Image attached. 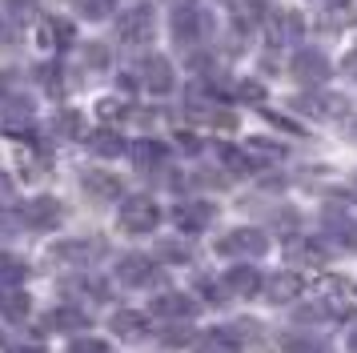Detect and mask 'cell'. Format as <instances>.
Segmentation results:
<instances>
[{
	"mask_svg": "<svg viewBox=\"0 0 357 353\" xmlns=\"http://www.w3.org/2000/svg\"><path fill=\"white\" fill-rule=\"evenodd\" d=\"M317 301H321L325 317H333V321L357 317V285L349 277H337V273L321 277L317 281Z\"/></svg>",
	"mask_w": 357,
	"mask_h": 353,
	"instance_id": "1",
	"label": "cell"
},
{
	"mask_svg": "<svg viewBox=\"0 0 357 353\" xmlns=\"http://www.w3.org/2000/svg\"><path fill=\"white\" fill-rule=\"evenodd\" d=\"M169 29H173V40H177V45H201L213 32V16L205 13L201 4H185V8L173 13Z\"/></svg>",
	"mask_w": 357,
	"mask_h": 353,
	"instance_id": "2",
	"label": "cell"
},
{
	"mask_svg": "<svg viewBox=\"0 0 357 353\" xmlns=\"http://www.w3.org/2000/svg\"><path fill=\"white\" fill-rule=\"evenodd\" d=\"M321 237H329L337 249L357 253V221H354V213L341 209V205H325L321 209Z\"/></svg>",
	"mask_w": 357,
	"mask_h": 353,
	"instance_id": "3",
	"label": "cell"
},
{
	"mask_svg": "<svg viewBox=\"0 0 357 353\" xmlns=\"http://www.w3.org/2000/svg\"><path fill=\"white\" fill-rule=\"evenodd\" d=\"M116 36H121L125 45H132V48L149 45V40L157 36V16H153V8H149V4L129 8V13L116 20Z\"/></svg>",
	"mask_w": 357,
	"mask_h": 353,
	"instance_id": "4",
	"label": "cell"
},
{
	"mask_svg": "<svg viewBox=\"0 0 357 353\" xmlns=\"http://www.w3.org/2000/svg\"><path fill=\"white\" fill-rule=\"evenodd\" d=\"M161 225V209L153 197H129L121 205V229L125 233H153Z\"/></svg>",
	"mask_w": 357,
	"mask_h": 353,
	"instance_id": "5",
	"label": "cell"
},
{
	"mask_svg": "<svg viewBox=\"0 0 357 353\" xmlns=\"http://www.w3.org/2000/svg\"><path fill=\"white\" fill-rule=\"evenodd\" d=\"M293 109L305 112V117L337 121V117L349 112V96H341V93H301V96H293Z\"/></svg>",
	"mask_w": 357,
	"mask_h": 353,
	"instance_id": "6",
	"label": "cell"
},
{
	"mask_svg": "<svg viewBox=\"0 0 357 353\" xmlns=\"http://www.w3.org/2000/svg\"><path fill=\"white\" fill-rule=\"evenodd\" d=\"M269 249V237L261 233V229H233V233H225V237L217 241V253L221 257H261Z\"/></svg>",
	"mask_w": 357,
	"mask_h": 353,
	"instance_id": "7",
	"label": "cell"
},
{
	"mask_svg": "<svg viewBox=\"0 0 357 353\" xmlns=\"http://www.w3.org/2000/svg\"><path fill=\"white\" fill-rule=\"evenodd\" d=\"M293 80H301V84H325V80L333 77V64L325 61L321 48H301L289 64Z\"/></svg>",
	"mask_w": 357,
	"mask_h": 353,
	"instance_id": "8",
	"label": "cell"
},
{
	"mask_svg": "<svg viewBox=\"0 0 357 353\" xmlns=\"http://www.w3.org/2000/svg\"><path fill=\"white\" fill-rule=\"evenodd\" d=\"M100 253H105L100 241H61V245H52V257L73 265V269H89Z\"/></svg>",
	"mask_w": 357,
	"mask_h": 353,
	"instance_id": "9",
	"label": "cell"
},
{
	"mask_svg": "<svg viewBox=\"0 0 357 353\" xmlns=\"http://www.w3.org/2000/svg\"><path fill=\"white\" fill-rule=\"evenodd\" d=\"M213 217H217V209L209 201H185V205L173 209V221H177L181 233H205L213 225Z\"/></svg>",
	"mask_w": 357,
	"mask_h": 353,
	"instance_id": "10",
	"label": "cell"
},
{
	"mask_svg": "<svg viewBox=\"0 0 357 353\" xmlns=\"http://www.w3.org/2000/svg\"><path fill=\"white\" fill-rule=\"evenodd\" d=\"M61 217H65V209H61V201L56 197H33L29 205H24V225L29 229H56L61 225Z\"/></svg>",
	"mask_w": 357,
	"mask_h": 353,
	"instance_id": "11",
	"label": "cell"
},
{
	"mask_svg": "<svg viewBox=\"0 0 357 353\" xmlns=\"http://www.w3.org/2000/svg\"><path fill=\"white\" fill-rule=\"evenodd\" d=\"M141 80H145V89L153 96L173 93V84H177V77H173V64L165 61V57H145V61H141Z\"/></svg>",
	"mask_w": 357,
	"mask_h": 353,
	"instance_id": "12",
	"label": "cell"
},
{
	"mask_svg": "<svg viewBox=\"0 0 357 353\" xmlns=\"http://www.w3.org/2000/svg\"><path fill=\"white\" fill-rule=\"evenodd\" d=\"M116 277L129 289H141V285H153V281H157V265H153L145 253H129V257H121Z\"/></svg>",
	"mask_w": 357,
	"mask_h": 353,
	"instance_id": "13",
	"label": "cell"
},
{
	"mask_svg": "<svg viewBox=\"0 0 357 353\" xmlns=\"http://www.w3.org/2000/svg\"><path fill=\"white\" fill-rule=\"evenodd\" d=\"M301 289H305V281H301L297 273H293V269H281V273H273V277L265 281V297H269L273 305H289L293 297L301 293Z\"/></svg>",
	"mask_w": 357,
	"mask_h": 353,
	"instance_id": "14",
	"label": "cell"
},
{
	"mask_svg": "<svg viewBox=\"0 0 357 353\" xmlns=\"http://www.w3.org/2000/svg\"><path fill=\"white\" fill-rule=\"evenodd\" d=\"M109 329H113L116 337H125V341H145V337L153 333V329H149V317L145 313H137V309H121V313H113Z\"/></svg>",
	"mask_w": 357,
	"mask_h": 353,
	"instance_id": "15",
	"label": "cell"
},
{
	"mask_svg": "<svg viewBox=\"0 0 357 353\" xmlns=\"http://www.w3.org/2000/svg\"><path fill=\"white\" fill-rule=\"evenodd\" d=\"M153 313L165 321H185L197 313V301L189 297V293H161L157 301H153Z\"/></svg>",
	"mask_w": 357,
	"mask_h": 353,
	"instance_id": "16",
	"label": "cell"
},
{
	"mask_svg": "<svg viewBox=\"0 0 357 353\" xmlns=\"http://www.w3.org/2000/svg\"><path fill=\"white\" fill-rule=\"evenodd\" d=\"M81 185H84V193H89V197H97V201H116L121 189H125L113 173H100V169H89V173L81 176Z\"/></svg>",
	"mask_w": 357,
	"mask_h": 353,
	"instance_id": "17",
	"label": "cell"
},
{
	"mask_svg": "<svg viewBox=\"0 0 357 353\" xmlns=\"http://www.w3.org/2000/svg\"><path fill=\"white\" fill-rule=\"evenodd\" d=\"M225 293H233V297H253L265 281H261V273L257 269H249V265H237V269H229L225 273Z\"/></svg>",
	"mask_w": 357,
	"mask_h": 353,
	"instance_id": "18",
	"label": "cell"
},
{
	"mask_svg": "<svg viewBox=\"0 0 357 353\" xmlns=\"http://www.w3.org/2000/svg\"><path fill=\"white\" fill-rule=\"evenodd\" d=\"M301 29H305L301 13H277L273 20H269V45H289V40H301Z\"/></svg>",
	"mask_w": 357,
	"mask_h": 353,
	"instance_id": "19",
	"label": "cell"
},
{
	"mask_svg": "<svg viewBox=\"0 0 357 353\" xmlns=\"http://www.w3.org/2000/svg\"><path fill=\"white\" fill-rule=\"evenodd\" d=\"M129 157L137 160V169H141V173H149V169H161V160L169 157V149H165L161 141L145 137V141H132L129 144Z\"/></svg>",
	"mask_w": 357,
	"mask_h": 353,
	"instance_id": "20",
	"label": "cell"
},
{
	"mask_svg": "<svg viewBox=\"0 0 357 353\" xmlns=\"http://www.w3.org/2000/svg\"><path fill=\"white\" fill-rule=\"evenodd\" d=\"M49 325L65 329V333H84V329H89V313L77 309V305H61V309H52Z\"/></svg>",
	"mask_w": 357,
	"mask_h": 353,
	"instance_id": "21",
	"label": "cell"
},
{
	"mask_svg": "<svg viewBox=\"0 0 357 353\" xmlns=\"http://www.w3.org/2000/svg\"><path fill=\"white\" fill-rule=\"evenodd\" d=\"M40 40H45V45H52V48H68L73 45V24H68V20H61V16H45V20H40Z\"/></svg>",
	"mask_w": 357,
	"mask_h": 353,
	"instance_id": "22",
	"label": "cell"
},
{
	"mask_svg": "<svg viewBox=\"0 0 357 353\" xmlns=\"http://www.w3.org/2000/svg\"><path fill=\"white\" fill-rule=\"evenodd\" d=\"M89 149H93L97 157H121V153H129V144L121 141V133H113V128H97V133L89 137Z\"/></svg>",
	"mask_w": 357,
	"mask_h": 353,
	"instance_id": "23",
	"label": "cell"
},
{
	"mask_svg": "<svg viewBox=\"0 0 357 353\" xmlns=\"http://www.w3.org/2000/svg\"><path fill=\"white\" fill-rule=\"evenodd\" d=\"M29 309H33V305H29V297H24L17 285L0 289V313H4L8 321H24L29 317Z\"/></svg>",
	"mask_w": 357,
	"mask_h": 353,
	"instance_id": "24",
	"label": "cell"
},
{
	"mask_svg": "<svg viewBox=\"0 0 357 353\" xmlns=\"http://www.w3.org/2000/svg\"><path fill=\"white\" fill-rule=\"evenodd\" d=\"M221 160H225V169H233V173H257L261 160H253V153L249 149H237V144H221Z\"/></svg>",
	"mask_w": 357,
	"mask_h": 353,
	"instance_id": "25",
	"label": "cell"
},
{
	"mask_svg": "<svg viewBox=\"0 0 357 353\" xmlns=\"http://www.w3.org/2000/svg\"><path fill=\"white\" fill-rule=\"evenodd\" d=\"M29 277V261L17 253H0V285H20Z\"/></svg>",
	"mask_w": 357,
	"mask_h": 353,
	"instance_id": "26",
	"label": "cell"
},
{
	"mask_svg": "<svg viewBox=\"0 0 357 353\" xmlns=\"http://www.w3.org/2000/svg\"><path fill=\"white\" fill-rule=\"evenodd\" d=\"M281 353H325V341H317V337H309V333H285Z\"/></svg>",
	"mask_w": 357,
	"mask_h": 353,
	"instance_id": "27",
	"label": "cell"
},
{
	"mask_svg": "<svg viewBox=\"0 0 357 353\" xmlns=\"http://www.w3.org/2000/svg\"><path fill=\"white\" fill-rule=\"evenodd\" d=\"M52 125H56V133H61V137H73V141H77V137H84V117L77 109L56 112V121H52Z\"/></svg>",
	"mask_w": 357,
	"mask_h": 353,
	"instance_id": "28",
	"label": "cell"
},
{
	"mask_svg": "<svg viewBox=\"0 0 357 353\" xmlns=\"http://www.w3.org/2000/svg\"><path fill=\"white\" fill-rule=\"evenodd\" d=\"M73 8L81 16H89V20H105V16H113L116 0H73Z\"/></svg>",
	"mask_w": 357,
	"mask_h": 353,
	"instance_id": "29",
	"label": "cell"
},
{
	"mask_svg": "<svg viewBox=\"0 0 357 353\" xmlns=\"http://www.w3.org/2000/svg\"><path fill=\"white\" fill-rule=\"evenodd\" d=\"M293 261H305V265H321L325 261V245H313V241H297L289 249Z\"/></svg>",
	"mask_w": 357,
	"mask_h": 353,
	"instance_id": "30",
	"label": "cell"
},
{
	"mask_svg": "<svg viewBox=\"0 0 357 353\" xmlns=\"http://www.w3.org/2000/svg\"><path fill=\"white\" fill-rule=\"evenodd\" d=\"M97 117L100 121H116V117H129V96H109L97 105Z\"/></svg>",
	"mask_w": 357,
	"mask_h": 353,
	"instance_id": "31",
	"label": "cell"
},
{
	"mask_svg": "<svg viewBox=\"0 0 357 353\" xmlns=\"http://www.w3.org/2000/svg\"><path fill=\"white\" fill-rule=\"evenodd\" d=\"M161 341H165V345H193L197 329H189V325H169V329L161 333Z\"/></svg>",
	"mask_w": 357,
	"mask_h": 353,
	"instance_id": "32",
	"label": "cell"
},
{
	"mask_svg": "<svg viewBox=\"0 0 357 353\" xmlns=\"http://www.w3.org/2000/svg\"><path fill=\"white\" fill-rule=\"evenodd\" d=\"M249 153H253V157H265V160H281L285 157V144H273V141H249Z\"/></svg>",
	"mask_w": 357,
	"mask_h": 353,
	"instance_id": "33",
	"label": "cell"
},
{
	"mask_svg": "<svg viewBox=\"0 0 357 353\" xmlns=\"http://www.w3.org/2000/svg\"><path fill=\"white\" fill-rule=\"evenodd\" d=\"M81 57H84V64H89V68H109V48L105 45H84L81 48Z\"/></svg>",
	"mask_w": 357,
	"mask_h": 353,
	"instance_id": "34",
	"label": "cell"
},
{
	"mask_svg": "<svg viewBox=\"0 0 357 353\" xmlns=\"http://www.w3.org/2000/svg\"><path fill=\"white\" fill-rule=\"evenodd\" d=\"M36 80H40L49 93H61V68H56V64H40V68H36Z\"/></svg>",
	"mask_w": 357,
	"mask_h": 353,
	"instance_id": "35",
	"label": "cell"
},
{
	"mask_svg": "<svg viewBox=\"0 0 357 353\" xmlns=\"http://www.w3.org/2000/svg\"><path fill=\"white\" fill-rule=\"evenodd\" d=\"M161 257L165 261H193V249H185L177 241H161Z\"/></svg>",
	"mask_w": 357,
	"mask_h": 353,
	"instance_id": "36",
	"label": "cell"
},
{
	"mask_svg": "<svg viewBox=\"0 0 357 353\" xmlns=\"http://www.w3.org/2000/svg\"><path fill=\"white\" fill-rule=\"evenodd\" d=\"M68 353H113V350H109L105 341H97V337H77Z\"/></svg>",
	"mask_w": 357,
	"mask_h": 353,
	"instance_id": "37",
	"label": "cell"
},
{
	"mask_svg": "<svg viewBox=\"0 0 357 353\" xmlns=\"http://www.w3.org/2000/svg\"><path fill=\"white\" fill-rule=\"evenodd\" d=\"M13 201H17V185L8 173H0V209H13Z\"/></svg>",
	"mask_w": 357,
	"mask_h": 353,
	"instance_id": "38",
	"label": "cell"
},
{
	"mask_svg": "<svg viewBox=\"0 0 357 353\" xmlns=\"http://www.w3.org/2000/svg\"><path fill=\"white\" fill-rule=\"evenodd\" d=\"M241 96H245V100H261V96H265V89H261V84H253V80H245Z\"/></svg>",
	"mask_w": 357,
	"mask_h": 353,
	"instance_id": "39",
	"label": "cell"
},
{
	"mask_svg": "<svg viewBox=\"0 0 357 353\" xmlns=\"http://www.w3.org/2000/svg\"><path fill=\"white\" fill-rule=\"evenodd\" d=\"M345 73H349V77H357V48H349V52H345Z\"/></svg>",
	"mask_w": 357,
	"mask_h": 353,
	"instance_id": "40",
	"label": "cell"
},
{
	"mask_svg": "<svg viewBox=\"0 0 357 353\" xmlns=\"http://www.w3.org/2000/svg\"><path fill=\"white\" fill-rule=\"evenodd\" d=\"M8 8L17 16H29V0H8Z\"/></svg>",
	"mask_w": 357,
	"mask_h": 353,
	"instance_id": "41",
	"label": "cell"
},
{
	"mask_svg": "<svg viewBox=\"0 0 357 353\" xmlns=\"http://www.w3.org/2000/svg\"><path fill=\"white\" fill-rule=\"evenodd\" d=\"M181 144H185L189 153H197V149H201V141H197V137H189V133H181Z\"/></svg>",
	"mask_w": 357,
	"mask_h": 353,
	"instance_id": "42",
	"label": "cell"
},
{
	"mask_svg": "<svg viewBox=\"0 0 357 353\" xmlns=\"http://www.w3.org/2000/svg\"><path fill=\"white\" fill-rule=\"evenodd\" d=\"M8 32H13V29H8V24L0 20V45H17V36H8Z\"/></svg>",
	"mask_w": 357,
	"mask_h": 353,
	"instance_id": "43",
	"label": "cell"
},
{
	"mask_svg": "<svg viewBox=\"0 0 357 353\" xmlns=\"http://www.w3.org/2000/svg\"><path fill=\"white\" fill-rule=\"evenodd\" d=\"M8 353H45V350H36V345H17V350H8Z\"/></svg>",
	"mask_w": 357,
	"mask_h": 353,
	"instance_id": "44",
	"label": "cell"
},
{
	"mask_svg": "<svg viewBox=\"0 0 357 353\" xmlns=\"http://www.w3.org/2000/svg\"><path fill=\"white\" fill-rule=\"evenodd\" d=\"M325 8H345V4H349V0H321Z\"/></svg>",
	"mask_w": 357,
	"mask_h": 353,
	"instance_id": "45",
	"label": "cell"
},
{
	"mask_svg": "<svg viewBox=\"0 0 357 353\" xmlns=\"http://www.w3.org/2000/svg\"><path fill=\"white\" fill-rule=\"evenodd\" d=\"M349 353H357V329L349 333Z\"/></svg>",
	"mask_w": 357,
	"mask_h": 353,
	"instance_id": "46",
	"label": "cell"
},
{
	"mask_svg": "<svg viewBox=\"0 0 357 353\" xmlns=\"http://www.w3.org/2000/svg\"><path fill=\"white\" fill-rule=\"evenodd\" d=\"M349 137H354V141H357V117H354V121H349Z\"/></svg>",
	"mask_w": 357,
	"mask_h": 353,
	"instance_id": "47",
	"label": "cell"
}]
</instances>
